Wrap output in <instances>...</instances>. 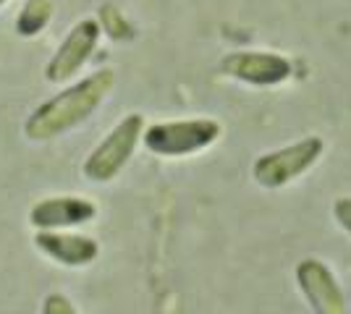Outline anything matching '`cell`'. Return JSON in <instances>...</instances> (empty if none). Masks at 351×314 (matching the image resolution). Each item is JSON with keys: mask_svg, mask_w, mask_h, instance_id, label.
<instances>
[{"mask_svg": "<svg viewBox=\"0 0 351 314\" xmlns=\"http://www.w3.org/2000/svg\"><path fill=\"white\" fill-rule=\"evenodd\" d=\"M220 74L249 87H278L293 74L291 60L270 50H234L220 60Z\"/></svg>", "mask_w": 351, "mask_h": 314, "instance_id": "cell-5", "label": "cell"}, {"mask_svg": "<svg viewBox=\"0 0 351 314\" xmlns=\"http://www.w3.org/2000/svg\"><path fill=\"white\" fill-rule=\"evenodd\" d=\"M113 87H116L113 68H100L95 74L84 76L82 81L66 87L56 97L45 100L43 105H37L24 123V134L32 142H50L56 136L71 131L95 116V110L108 100Z\"/></svg>", "mask_w": 351, "mask_h": 314, "instance_id": "cell-1", "label": "cell"}, {"mask_svg": "<svg viewBox=\"0 0 351 314\" xmlns=\"http://www.w3.org/2000/svg\"><path fill=\"white\" fill-rule=\"evenodd\" d=\"M97 207L84 196H50L37 202L29 212V223L37 231H63L95 220Z\"/></svg>", "mask_w": 351, "mask_h": 314, "instance_id": "cell-8", "label": "cell"}, {"mask_svg": "<svg viewBox=\"0 0 351 314\" xmlns=\"http://www.w3.org/2000/svg\"><path fill=\"white\" fill-rule=\"evenodd\" d=\"M43 314H79V312H76V306L71 304L69 296H63V293H50V296H45V301H43Z\"/></svg>", "mask_w": 351, "mask_h": 314, "instance_id": "cell-11", "label": "cell"}, {"mask_svg": "<svg viewBox=\"0 0 351 314\" xmlns=\"http://www.w3.org/2000/svg\"><path fill=\"white\" fill-rule=\"evenodd\" d=\"M223 134V126L213 118H181L160 120L145 126L142 142L147 152L158 157H189L213 147Z\"/></svg>", "mask_w": 351, "mask_h": 314, "instance_id": "cell-2", "label": "cell"}, {"mask_svg": "<svg viewBox=\"0 0 351 314\" xmlns=\"http://www.w3.org/2000/svg\"><path fill=\"white\" fill-rule=\"evenodd\" d=\"M142 131H145V118L139 113H129L126 118H121L108 131L103 142L89 152L87 163H84V176L95 183H108L113 181L132 160L136 144L142 142Z\"/></svg>", "mask_w": 351, "mask_h": 314, "instance_id": "cell-4", "label": "cell"}, {"mask_svg": "<svg viewBox=\"0 0 351 314\" xmlns=\"http://www.w3.org/2000/svg\"><path fill=\"white\" fill-rule=\"evenodd\" d=\"M325 152V142L320 136H304L293 144L278 147L260 155L252 163V179L265 189H283L309 173Z\"/></svg>", "mask_w": 351, "mask_h": 314, "instance_id": "cell-3", "label": "cell"}, {"mask_svg": "<svg viewBox=\"0 0 351 314\" xmlns=\"http://www.w3.org/2000/svg\"><path fill=\"white\" fill-rule=\"evenodd\" d=\"M333 218H336L338 228L351 236V196H338L333 202Z\"/></svg>", "mask_w": 351, "mask_h": 314, "instance_id": "cell-12", "label": "cell"}, {"mask_svg": "<svg viewBox=\"0 0 351 314\" xmlns=\"http://www.w3.org/2000/svg\"><path fill=\"white\" fill-rule=\"evenodd\" d=\"M5 3H8V0H0V8H3V5H5Z\"/></svg>", "mask_w": 351, "mask_h": 314, "instance_id": "cell-13", "label": "cell"}, {"mask_svg": "<svg viewBox=\"0 0 351 314\" xmlns=\"http://www.w3.org/2000/svg\"><path fill=\"white\" fill-rule=\"evenodd\" d=\"M53 18V0H27L16 16V31L21 37H37Z\"/></svg>", "mask_w": 351, "mask_h": 314, "instance_id": "cell-10", "label": "cell"}, {"mask_svg": "<svg viewBox=\"0 0 351 314\" xmlns=\"http://www.w3.org/2000/svg\"><path fill=\"white\" fill-rule=\"evenodd\" d=\"M34 246L53 262L66 267H84L100 254V246L95 239L79 236V233H63V231H37Z\"/></svg>", "mask_w": 351, "mask_h": 314, "instance_id": "cell-9", "label": "cell"}, {"mask_svg": "<svg viewBox=\"0 0 351 314\" xmlns=\"http://www.w3.org/2000/svg\"><path fill=\"white\" fill-rule=\"evenodd\" d=\"M103 27L97 18H82L71 27V31L66 34V40L60 42L56 50V55L50 58V63L45 66V76L53 84H63L79 74L87 60L92 58V53L97 50Z\"/></svg>", "mask_w": 351, "mask_h": 314, "instance_id": "cell-7", "label": "cell"}, {"mask_svg": "<svg viewBox=\"0 0 351 314\" xmlns=\"http://www.w3.org/2000/svg\"><path fill=\"white\" fill-rule=\"evenodd\" d=\"M293 278L309 304L312 314H349L346 293L338 283L336 272L317 257H307L293 267Z\"/></svg>", "mask_w": 351, "mask_h": 314, "instance_id": "cell-6", "label": "cell"}]
</instances>
